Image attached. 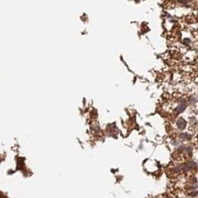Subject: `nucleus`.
<instances>
[{"instance_id": "nucleus-1", "label": "nucleus", "mask_w": 198, "mask_h": 198, "mask_svg": "<svg viewBox=\"0 0 198 198\" xmlns=\"http://www.w3.org/2000/svg\"><path fill=\"white\" fill-rule=\"evenodd\" d=\"M177 125L178 128L180 130H183L186 127V121L183 119V118L178 119L177 122Z\"/></svg>"}, {"instance_id": "nucleus-3", "label": "nucleus", "mask_w": 198, "mask_h": 198, "mask_svg": "<svg viewBox=\"0 0 198 198\" xmlns=\"http://www.w3.org/2000/svg\"><path fill=\"white\" fill-rule=\"evenodd\" d=\"M185 109V104H180V105L177 108V110L178 111V113H181V112L184 111V109Z\"/></svg>"}, {"instance_id": "nucleus-4", "label": "nucleus", "mask_w": 198, "mask_h": 198, "mask_svg": "<svg viewBox=\"0 0 198 198\" xmlns=\"http://www.w3.org/2000/svg\"><path fill=\"white\" fill-rule=\"evenodd\" d=\"M197 138H198V135H197Z\"/></svg>"}, {"instance_id": "nucleus-2", "label": "nucleus", "mask_w": 198, "mask_h": 198, "mask_svg": "<svg viewBox=\"0 0 198 198\" xmlns=\"http://www.w3.org/2000/svg\"><path fill=\"white\" fill-rule=\"evenodd\" d=\"M180 138H181L182 139H183V140H185V139H190L191 136L187 134V133H182L181 135H180Z\"/></svg>"}]
</instances>
